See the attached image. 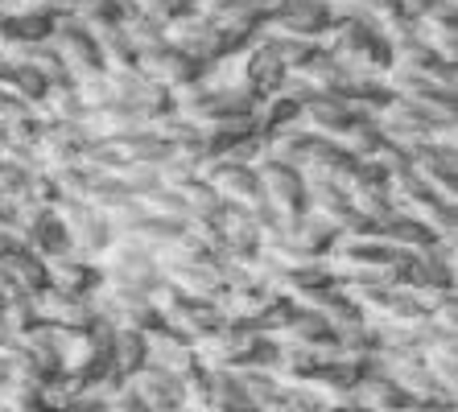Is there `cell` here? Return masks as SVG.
Returning <instances> with one entry per match:
<instances>
[{
    "instance_id": "obj_1",
    "label": "cell",
    "mask_w": 458,
    "mask_h": 412,
    "mask_svg": "<svg viewBox=\"0 0 458 412\" xmlns=\"http://www.w3.org/2000/svg\"><path fill=\"white\" fill-rule=\"evenodd\" d=\"M128 388L137 391L153 412H178V408H186V400H191V388H186L178 375L157 371V367H140L137 375L128 380Z\"/></svg>"
}]
</instances>
